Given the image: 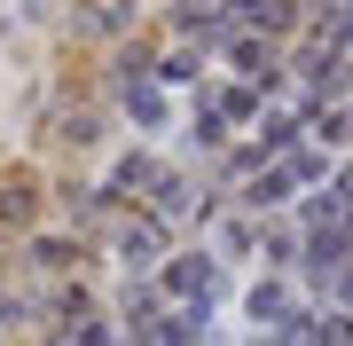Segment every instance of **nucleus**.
Returning a JSON list of instances; mask_svg holds the SVG:
<instances>
[{
    "instance_id": "1",
    "label": "nucleus",
    "mask_w": 353,
    "mask_h": 346,
    "mask_svg": "<svg viewBox=\"0 0 353 346\" xmlns=\"http://www.w3.org/2000/svg\"><path fill=\"white\" fill-rule=\"evenodd\" d=\"M0 220H32V181L24 173H0Z\"/></svg>"
}]
</instances>
